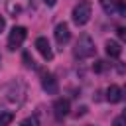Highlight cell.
<instances>
[{"mask_svg": "<svg viewBox=\"0 0 126 126\" xmlns=\"http://www.w3.org/2000/svg\"><path fill=\"white\" fill-rule=\"evenodd\" d=\"M124 96H126V85H124Z\"/></svg>", "mask_w": 126, "mask_h": 126, "instance_id": "cell-23", "label": "cell"}, {"mask_svg": "<svg viewBox=\"0 0 126 126\" xmlns=\"http://www.w3.org/2000/svg\"><path fill=\"white\" fill-rule=\"evenodd\" d=\"M30 6H32V0H8V2H6V12H8L12 18H16V16L28 12Z\"/></svg>", "mask_w": 126, "mask_h": 126, "instance_id": "cell-5", "label": "cell"}, {"mask_svg": "<svg viewBox=\"0 0 126 126\" xmlns=\"http://www.w3.org/2000/svg\"><path fill=\"white\" fill-rule=\"evenodd\" d=\"M20 126H39V118L37 116H28V118L22 120Z\"/></svg>", "mask_w": 126, "mask_h": 126, "instance_id": "cell-14", "label": "cell"}, {"mask_svg": "<svg viewBox=\"0 0 126 126\" xmlns=\"http://www.w3.org/2000/svg\"><path fill=\"white\" fill-rule=\"evenodd\" d=\"M89 126H93V124H89Z\"/></svg>", "mask_w": 126, "mask_h": 126, "instance_id": "cell-24", "label": "cell"}, {"mask_svg": "<svg viewBox=\"0 0 126 126\" xmlns=\"http://www.w3.org/2000/svg\"><path fill=\"white\" fill-rule=\"evenodd\" d=\"M104 49H106V53H108L110 57H120V53H122L120 43H118V41H114V39H108V41L104 43Z\"/></svg>", "mask_w": 126, "mask_h": 126, "instance_id": "cell-11", "label": "cell"}, {"mask_svg": "<svg viewBox=\"0 0 126 126\" xmlns=\"http://www.w3.org/2000/svg\"><path fill=\"white\" fill-rule=\"evenodd\" d=\"M24 94H26V87L18 79L0 87V102L2 104H20L24 100Z\"/></svg>", "mask_w": 126, "mask_h": 126, "instance_id": "cell-1", "label": "cell"}, {"mask_svg": "<svg viewBox=\"0 0 126 126\" xmlns=\"http://www.w3.org/2000/svg\"><path fill=\"white\" fill-rule=\"evenodd\" d=\"M112 126H126V122H124V118H122V116H118V118H114V120H112Z\"/></svg>", "mask_w": 126, "mask_h": 126, "instance_id": "cell-17", "label": "cell"}, {"mask_svg": "<svg viewBox=\"0 0 126 126\" xmlns=\"http://www.w3.org/2000/svg\"><path fill=\"white\" fill-rule=\"evenodd\" d=\"M94 53H96L94 41L91 39V35L83 33V35H81V37L77 39L75 47H73V55H75L77 59H89V57H93Z\"/></svg>", "mask_w": 126, "mask_h": 126, "instance_id": "cell-2", "label": "cell"}, {"mask_svg": "<svg viewBox=\"0 0 126 126\" xmlns=\"http://www.w3.org/2000/svg\"><path fill=\"white\" fill-rule=\"evenodd\" d=\"M69 39H71V32H69V26H67L65 22H59V24L55 26V41H57L59 45H65Z\"/></svg>", "mask_w": 126, "mask_h": 126, "instance_id": "cell-6", "label": "cell"}, {"mask_svg": "<svg viewBox=\"0 0 126 126\" xmlns=\"http://www.w3.org/2000/svg\"><path fill=\"white\" fill-rule=\"evenodd\" d=\"M41 87H43V91H47L49 94H57V91H59L57 79H55L51 73H43V77H41Z\"/></svg>", "mask_w": 126, "mask_h": 126, "instance_id": "cell-7", "label": "cell"}, {"mask_svg": "<svg viewBox=\"0 0 126 126\" xmlns=\"http://www.w3.org/2000/svg\"><path fill=\"white\" fill-rule=\"evenodd\" d=\"M100 6H102V10H104L106 14H110V12H114L116 0H100Z\"/></svg>", "mask_w": 126, "mask_h": 126, "instance_id": "cell-12", "label": "cell"}, {"mask_svg": "<svg viewBox=\"0 0 126 126\" xmlns=\"http://www.w3.org/2000/svg\"><path fill=\"white\" fill-rule=\"evenodd\" d=\"M43 2H45V4H47V6H53V4H55V2H57V0H43Z\"/></svg>", "mask_w": 126, "mask_h": 126, "instance_id": "cell-21", "label": "cell"}, {"mask_svg": "<svg viewBox=\"0 0 126 126\" xmlns=\"http://www.w3.org/2000/svg\"><path fill=\"white\" fill-rule=\"evenodd\" d=\"M114 10H116L120 16H124V18H126V0H116V6H114Z\"/></svg>", "mask_w": 126, "mask_h": 126, "instance_id": "cell-15", "label": "cell"}, {"mask_svg": "<svg viewBox=\"0 0 126 126\" xmlns=\"http://www.w3.org/2000/svg\"><path fill=\"white\" fill-rule=\"evenodd\" d=\"M24 61H26L28 67H33V59L30 57V53H24Z\"/></svg>", "mask_w": 126, "mask_h": 126, "instance_id": "cell-18", "label": "cell"}, {"mask_svg": "<svg viewBox=\"0 0 126 126\" xmlns=\"http://www.w3.org/2000/svg\"><path fill=\"white\" fill-rule=\"evenodd\" d=\"M6 28V20H4V16H0V32Z\"/></svg>", "mask_w": 126, "mask_h": 126, "instance_id": "cell-20", "label": "cell"}, {"mask_svg": "<svg viewBox=\"0 0 126 126\" xmlns=\"http://www.w3.org/2000/svg\"><path fill=\"white\" fill-rule=\"evenodd\" d=\"M120 98H122V89L118 85H110L106 89V100L108 102H118Z\"/></svg>", "mask_w": 126, "mask_h": 126, "instance_id": "cell-10", "label": "cell"}, {"mask_svg": "<svg viewBox=\"0 0 126 126\" xmlns=\"http://www.w3.org/2000/svg\"><path fill=\"white\" fill-rule=\"evenodd\" d=\"M12 120H14L12 112H0V126H8Z\"/></svg>", "mask_w": 126, "mask_h": 126, "instance_id": "cell-13", "label": "cell"}, {"mask_svg": "<svg viewBox=\"0 0 126 126\" xmlns=\"http://www.w3.org/2000/svg\"><path fill=\"white\" fill-rule=\"evenodd\" d=\"M118 37L122 41H126V28H118Z\"/></svg>", "mask_w": 126, "mask_h": 126, "instance_id": "cell-19", "label": "cell"}, {"mask_svg": "<svg viewBox=\"0 0 126 126\" xmlns=\"http://www.w3.org/2000/svg\"><path fill=\"white\" fill-rule=\"evenodd\" d=\"M106 67H108V65H106L104 61H96V63L93 65V69H94L96 73H102V71H106Z\"/></svg>", "mask_w": 126, "mask_h": 126, "instance_id": "cell-16", "label": "cell"}, {"mask_svg": "<svg viewBox=\"0 0 126 126\" xmlns=\"http://www.w3.org/2000/svg\"><path fill=\"white\" fill-rule=\"evenodd\" d=\"M53 110H55V118H63V116H67L69 114V110H71V106H69V100L67 98H57L55 102H53Z\"/></svg>", "mask_w": 126, "mask_h": 126, "instance_id": "cell-9", "label": "cell"}, {"mask_svg": "<svg viewBox=\"0 0 126 126\" xmlns=\"http://www.w3.org/2000/svg\"><path fill=\"white\" fill-rule=\"evenodd\" d=\"M122 118H124V122H126V108H124V112H122Z\"/></svg>", "mask_w": 126, "mask_h": 126, "instance_id": "cell-22", "label": "cell"}, {"mask_svg": "<svg viewBox=\"0 0 126 126\" xmlns=\"http://www.w3.org/2000/svg\"><path fill=\"white\" fill-rule=\"evenodd\" d=\"M0 61H2V59H0Z\"/></svg>", "mask_w": 126, "mask_h": 126, "instance_id": "cell-25", "label": "cell"}, {"mask_svg": "<svg viewBox=\"0 0 126 126\" xmlns=\"http://www.w3.org/2000/svg\"><path fill=\"white\" fill-rule=\"evenodd\" d=\"M35 47H37V51L41 53V57L43 59H53V51H51V45H49V41H47V37H37L35 39Z\"/></svg>", "mask_w": 126, "mask_h": 126, "instance_id": "cell-8", "label": "cell"}, {"mask_svg": "<svg viewBox=\"0 0 126 126\" xmlns=\"http://www.w3.org/2000/svg\"><path fill=\"white\" fill-rule=\"evenodd\" d=\"M91 16H93V4L89 0H79L71 12V18L77 26H85L91 20Z\"/></svg>", "mask_w": 126, "mask_h": 126, "instance_id": "cell-3", "label": "cell"}, {"mask_svg": "<svg viewBox=\"0 0 126 126\" xmlns=\"http://www.w3.org/2000/svg\"><path fill=\"white\" fill-rule=\"evenodd\" d=\"M26 35H28V30H26L24 26H14L12 32H10V35H8V49H10V51L18 49V47L24 43Z\"/></svg>", "mask_w": 126, "mask_h": 126, "instance_id": "cell-4", "label": "cell"}]
</instances>
